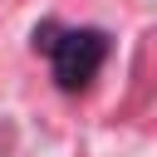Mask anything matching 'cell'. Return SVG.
<instances>
[{
	"label": "cell",
	"mask_w": 157,
	"mask_h": 157,
	"mask_svg": "<svg viewBox=\"0 0 157 157\" xmlns=\"http://www.w3.org/2000/svg\"><path fill=\"white\" fill-rule=\"evenodd\" d=\"M34 49L49 59V74H54V83H59L64 93H83V88L98 78L113 39H108V29H93V25L39 20V25H34Z\"/></svg>",
	"instance_id": "cell-1"
}]
</instances>
